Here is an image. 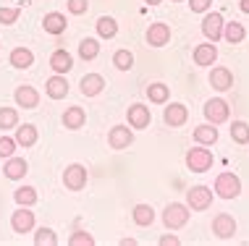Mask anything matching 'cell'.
I'll return each instance as SVG.
<instances>
[{
    "mask_svg": "<svg viewBox=\"0 0 249 246\" xmlns=\"http://www.w3.org/2000/svg\"><path fill=\"white\" fill-rule=\"evenodd\" d=\"M63 126L69 131H79L82 126L87 123V113H84V108H79V105H73V108H66V113H63Z\"/></svg>",
    "mask_w": 249,
    "mask_h": 246,
    "instance_id": "obj_19",
    "label": "cell"
},
{
    "mask_svg": "<svg viewBox=\"0 0 249 246\" xmlns=\"http://www.w3.org/2000/svg\"><path fill=\"white\" fill-rule=\"evenodd\" d=\"M26 170H29V165H26L24 157H16L11 155L8 160H5V168H3V176L11 178V181H21V178L26 176Z\"/></svg>",
    "mask_w": 249,
    "mask_h": 246,
    "instance_id": "obj_15",
    "label": "cell"
},
{
    "mask_svg": "<svg viewBox=\"0 0 249 246\" xmlns=\"http://www.w3.org/2000/svg\"><path fill=\"white\" fill-rule=\"evenodd\" d=\"M144 3H147V5H160L163 0H144Z\"/></svg>",
    "mask_w": 249,
    "mask_h": 246,
    "instance_id": "obj_43",
    "label": "cell"
},
{
    "mask_svg": "<svg viewBox=\"0 0 249 246\" xmlns=\"http://www.w3.org/2000/svg\"><path fill=\"white\" fill-rule=\"evenodd\" d=\"M173 3H181V0H173Z\"/></svg>",
    "mask_w": 249,
    "mask_h": 246,
    "instance_id": "obj_44",
    "label": "cell"
},
{
    "mask_svg": "<svg viewBox=\"0 0 249 246\" xmlns=\"http://www.w3.org/2000/svg\"><path fill=\"white\" fill-rule=\"evenodd\" d=\"M163 223H165L168 230L184 228V225L189 223V207H186V204H181V202H171L163 210Z\"/></svg>",
    "mask_w": 249,
    "mask_h": 246,
    "instance_id": "obj_2",
    "label": "cell"
},
{
    "mask_svg": "<svg viewBox=\"0 0 249 246\" xmlns=\"http://www.w3.org/2000/svg\"><path fill=\"white\" fill-rule=\"evenodd\" d=\"M11 228H13V233H21V236L32 233V230H35V212L29 207H18L11 215Z\"/></svg>",
    "mask_w": 249,
    "mask_h": 246,
    "instance_id": "obj_9",
    "label": "cell"
},
{
    "mask_svg": "<svg viewBox=\"0 0 249 246\" xmlns=\"http://www.w3.org/2000/svg\"><path fill=\"white\" fill-rule=\"evenodd\" d=\"M218 61V48L215 42H205V45H197L194 48V63L197 66H213Z\"/></svg>",
    "mask_w": 249,
    "mask_h": 246,
    "instance_id": "obj_21",
    "label": "cell"
},
{
    "mask_svg": "<svg viewBox=\"0 0 249 246\" xmlns=\"http://www.w3.org/2000/svg\"><path fill=\"white\" fill-rule=\"evenodd\" d=\"M239 8L244 11V13H249V0H241V3H239Z\"/></svg>",
    "mask_w": 249,
    "mask_h": 246,
    "instance_id": "obj_42",
    "label": "cell"
},
{
    "mask_svg": "<svg viewBox=\"0 0 249 246\" xmlns=\"http://www.w3.org/2000/svg\"><path fill=\"white\" fill-rule=\"evenodd\" d=\"M158 244H160V246H168V244H173V246H176V244H178V236H163Z\"/></svg>",
    "mask_w": 249,
    "mask_h": 246,
    "instance_id": "obj_41",
    "label": "cell"
},
{
    "mask_svg": "<svg viewBox=\"0 0 249 246\" xmlns=\"http://www.w3.org/2000/svg\"><path fill=\"white\" fill-rule=\"evenodd\" d=\"M18 123V110L16 108H0V131L16 129Z\"/></svg>",
    "mask_w": 249,
    "mask_h": 246,
    "instance_id": "obj_33",
    "label": "cell"
},
{
    "mask_svg": "<svg viewBox=\"0 0 249 246\" xmlns=\"http://www.w3.org/2000/svg\"><path fill=\"white\" fill-rule=\"evenodd\" d=\"M113 66H116L118 71H131L134 55H131L129 50H116V52H113Z\"/></svg>",
    "mask_w": 249,
    "mask_h": 246,
    "instance_id": "obj_34",
    "label": "cell"
},
{
    "mask_svg": "<svg viewBox=\"0 0 249 246\" xmlns=\"http://www.w3.org/2000/svg\"><path fill=\"white\" fill-rule=\"evenodd\" d=\"M126 118H129V126L131 129H147V126L152 123V113L150 108H144V105H131L129 110H126Z\"/></svg>",
    "mask_w": 249,
    "mask_h": 246,
    "instance_id": "obj_14",
    "label": "cell"
},
{
    "mask_svg": "<svg viewBox=\"0 0 249 246\" xmlns=\"http://www.w3.org/2000/svg\"><path fill=\"white\" fill-rule=\"evenodd\" d=\"M231 139H233L236 144H249V123L233 121V123H231Z\"/></svg>",
    "mask_w": 249,
    "mask_h": 246,
    "instance_id": "obj_32",
    "label": "cell"
},
{
    "mask_svg": "<svg viewBox=\"0 0 249 246\" xmlns=\"http://www.w3.org/2000/svg\"><path fill=\"white\" fill-rule=\"evenodd\" d=\"M97 34L103 37V39H113L118 34V24H116V18L113 16H100L97 18Z\"/></svg>",
    "mask_w": 249,
    "mask_h": 246,
    "instance_id": "obj_30",
    "label": "cell"
},
{
    "mask_svg": "<svg viewBox=\"0 0 249 246\" xmlns=\"http://www.w3.org/2000/svg\"><path fill=\"white\" fill-rule=\"evenodd\" d=\"M16 139L13 136H0V157H3V160H8L11 155H16Z\"/></svg>",
    "mask_w": 249,
    "mask_h": 246,
    "instance_id": "obj_37",
    "label": "cell"
},
{
    "mask_svg": "<svg viewBox=\"0 0 249 246\" xmlns=\"http://www.w3.org/2000/svg\"><path fill=\"white\" fill-rule=\"evenodd\" d=\"M35 244L37 246H55L58 244V236H55V230L53 228H37V233H35Z\"/></svg>",
    "mask_w": 249,
    "mask_h": 246,
    "instance_id": "obj_35",
    "label": "cell"
},
{
    "mask_svg": "<svg viewBox=\"0 0 249 246\" xmlns=\"http://www.w3.org/2000/svg\"><path fill=\"white\" fill-rule=\"evenodd\" d=\"M223 16L215 11H207L202 18V34L207 37V42H220L223 39Z\"/></svg>",
    "mask_w": 249,
    "mask_h": 246,
    "instance_id": "obj_5",
    "label": "cell"
},
{
    "mask_svg": "<svg viewBox=\"0 0 249 246\" xmlns=\"http://www.w3.org/2000/svg\"><path fill=\"white\" fill-rule=\"evenodd\" d=\"M163 121H165V126H171V129H178V126H184L189 121V110L181 102H171L163 113Z\"/></svg>",
    "mask_w": 249,
    "mask_h": 246,
    "instance_id": "obj_13",
    "label": "cell"
},
{
    "mask_svg": "<svg viewBox=\"0 0 249 246\" xmlns=\"http://www.w3.org/2000/svg\"><path fill=\"white\" fill-rule=\"evenodd\" d=\"M66 8H69V13H73V16H82V13L89 11V0H69Z\"/></svg>",
    "mask_w": 249,
    "mask_h": 246,
    "instance_id": "obj_39",
    "label": "cell"
},
{
    "mask_svg": "<svg viewBox=\"0 0 249 246\" xmlns=\"http://www.w3.org/2000/svg\"><path fill=\"white\" fill-rule=\"evenodd\" d=\"M100 55V42L95 37H87L79 42V58H84V61H95Z\"/></svg>",
    "mask_w": 249,
    "mask_h": 246,
    "instance_id": "obj_31",
    "label": "cell"
},
{
    "mask_svg": "<svg viewBox=\"0 0 249 246\" xmlns=\"http://www.w3.org/2000/svg\"><path fill=\"white\" fill-rule=\"evenodd\" d=\"M215 194L220 199H236L241 194V181L236 173H220L215 178Z\"/></svg>",
    "mask_w": 249,
    "mask_h": 246,
    "instance_id": "obj_3",
    "label": "cell"
},
{
    "mask_svg": "<svg viewBox=\"0 0 249 246\" xmlns=\"http://www.w3.org/2000/svg\"><path fill=\"white\" fill-rule=\"evenodd\" d=\"M213 233L218 238H233V236H236V220H233L228 212L215 215L213 217Z\"/></svg>",
    "mask_w": 249,
    "mask_h": 246,
    "instance_id": "obj_12",
    "label": "cell"
},
{
    "mask_svg": "<svg viewBox=\"0 0 249 246\" xmlns=\"http://www.w3.org/2000/svg\"><path fill=\"white\" fill-rule=\"evenodd\" d=\"M213 204V189H207V186H192L189 191H186V207L194 210V212H202L207 210Z\"/></svg>",
    "mask_w": 249,
    "mask_h": 246,
    "instance_id": "obj_6",
    "label": "cell"
},
{
    "mask_svg": "<svg viewBox=\"0 0 249 246\" xmlns=\"http://www.w3.org/2000/svg\"><path fill=\"white\" fill-rule=\"evenodd\" d=\"M147 97H150V102L155 105H165L168 102V97H171V86H165V84H150L147 86Z\"/></svg>",
    "mask_w": 249,
    "mask_h": 246,
    "instance_id": "obj_29",
    "label": "cell"
},
{
    "mask_svg": "<svg viewBox=\"0 0 249 246\" xmlns=\"http://www.w3.org/2000/svg\"><path fill=\"white\" fill-rule=\"evenodd\" d=\"M210 86H213V89H218V92L231 89V86H233V74L226 68V66H218V68L210 71Z\"/></svg>",
    "mask_w": 249,
    "mask_h": 246,
    "instance_id": "obj_18",
    "label": "cell"
},
{
    "mask_svg": "<svg viewBox=\"0 0 249 246\" xmlns=\"http://www.w3.org/2000/svg\"><path fill=\"white\" fill-rule=\"evenodd\" d=\"M16 144L18 147H35L37 144V139H39V131H37V126H32V123H24V126H18L16 129Z\"/></svg>",
    "mask_w": 249,
    "mask_h": 246,
    "instance_id": "obj_22",
    "label": "cell"
},
{
    "mask_svg": "<svg viewBox=\"0 0 249 246\" xmlns=\"http://www.w3.org/2000/svg\"><path fill=\"white\" fill-rule=\"evenodd\" d=\"M202 113H205L207 123L220 126V123H226V121H228V102H226L223 97H213V99H207V102H205Z\"/></svg>",
    "mask_w": 249,
    "mask_h": 246,
    "instance_id": "obj_4",
    "label": "cell"
},
{
    "mask_svg": "<svg viewBox=\"0 0 249 246\" xmlns=\"http://www.w3.org/2000/svg\"><path fill=\"white\" fill-rule=\"evenodd\" d=\"M107 144H110V149H129L134 144V131L131 126H113L110 131H107Z\"/></svg>",
    "mask_w": 249,
    "mask_h": 246,
    "instance_id": "obj_8",
    "label": "cell"
},
{
    "mask_svg": "<svg viewBox=\"0 0 249 246\" xmlns=\"http://www.w3.org/2000/svg\"><path fill=\"white\" fill-rule=\"evenodd\" d=\"M42 26H45V32L48 34H63L66 32V26H69V21H66V16L63 13H58V11H53V13H45V18H42Z\"/></svg>",
    "mask_w": 249,
    "mask_h": 246,
    "instance_id": "obj_23",
    "label": "cell"
},
{
    "mask_svg": "<svg viewBox=\"0 0 249 246\" xmlns=\"http://www.w3.org/2000/svg\"><path fill=\"white\" fill-rule=\"evenodd\" d=\"M213 5V0H189V8L192 13H207Z\"/></svg>",
    "mask_w": 249,
    "mask_h": 246,
    "instance_id": "obj_40",
    "label": "cell"
},
{
    "mask_svg": "<svg viewBox=\"0 0 249 246\" xmlns=\"http://www.w3.org/2000/svg\"><path fill=\"white\" fill-rule=\"evenodd\" d=\"M69 244L71 246H92L95 238H92V233H87V230H76V233H71Z\"/></svg>",
    "mask_w": 249,
    "mask_h": 246,
    "instance_id": "obj_38",
    "label": "cell"
},
{
    "mask_svg": "<svg viewBox=\"0 0 249 246\" xmlns=\"http://www.w3.org/2000/svg\"><path fill=\"white\" fill-rule=\"evenodd\" d=\"M79 89H82L84 97H97L100 92L105 89V79L100 74H87V76H82V82H79Z\"/></svg>",
    "mask_w": 249,
    "mask_h": 246,
    "instance_id": "obj_17",
    "label": "cell"
},
{
    "mask_svg": "<svg viewBox=\"0 0 249 246\" xmlns=\"http://www.w3.org/2000/svg\"><path fill=\"white\" fill-rule=\"evenodd\" d=\"M13 99H16L18 108L35 110L39 105V92L35 89V86H29V84H21V86H16V92H13Z\"/></svg>",
    "mask_w": 249,
    "mask_h": 246,
    "instance_id": "obj_10",
    "label": "cell"
},
{
    "mask_svg": "<svg viewBox=\"0 0 249 246\" xmlns=\"http://www.w3.org/2000/svg\"><path fill=\"white\" fill-rule=\"evenodd\" d=\"M45 95H48L50 99H63L66 95H69V82H66L63 74H55L48 79V84H45Z\"/></svg>",
    "mask_w": 249,
    "mask_h": 246,
    "instance_id": "obj_16",
    "label": "cell"
},
{
    "mask_svg": "<svg viewBox=\"0 0 249 246\" xmlns=\"http://www.w3.org/2000/svg\"><path fill=\"white\" fill-rule=\"evenodd\" d=\"M0 48H3V42H0Z\"/></svg>",
    "mask_w": 249,
    "mask_h": 246,
    "instance_id": "obj_45",
    "label": "cell"
},
{
    "mask_svg": "<svg viewBox=\"0 0 249 246\" xmlns=\"http://www.w3.org/2000/svg\"><path fill=\"white\" fill-rule=\"evenodd\" d=\"M244 37H247L244 24H239V21L223 24V39H226L228 45H239V42H244Z\"/></svg>",
    "mask_w": 249,
    "mask_h": 246,
    "instance_id": "obj_27",
    "label": "cell"
},
{
    "mask_svg": "<svg viewBox=\"0 0 249 246\" xmlns=\"http://www.w3.org/2000/svg\"><path fill=\"white\" fill-rule=\"evenodd\" d=\"M50 68L55 71V74H63L66 76L73 68V55H71L69 50H55L50 55Z\"/></svg>",
    "mask_w": 249,
    "mask_h": 246,
    "instance_id": "obj_20",
    "label": "cell"
},
{
    "mask_svg": "<svg viewBox=\"0 0 249 246\" xmlns=\"http://www.w3.org/2000/svg\"><path fill=\"white\" fill-rule=\"evenodd\" d=\"M63 186L69 191H82L87 186V168L79 163H71L69 168L63 170Z\"/></svg>",
    "mask_w": 249,
    "mask_h": 246,
    "instance_id": "obj_7",
    "label": "cell"
},
{
    "mask_svg": "<svg viewBox=\"0 0 249 246\" xmlns=\"http://www.w3.org/2000/svg\"><path fill=\"white\" fill-rule=\"evenodd\" d=\"M168 42H171V26L163 21L150 24V29H147V45L150 48H163Z\"/></svg>",
    "mask_w": 249,
    "mask_h": 246,
    "instance_id": "obj_11",
    "label": "cell"
},
{
    "mask_svg": "<svg viewBox=\"0 0 249 246\" xmlns=\"http://www.w3.org/2000/svg\"><path fill=\"white\" fill-rule=\"evenodd\" d=\"M13 199H16L18 207H35L37 204V189L35 186H18L16 191H13Z\"/></svg>",
    "mask_w": 249,
    "mask_h": 246,
    "instance_id": "obj_26",
    "label": "cell"
},
{
    "mask_svg": "<svg viewBox=\"0 0 249 246\" xmlns=\"http://www.w3.org/2000/svg\"><path fill=\"white\" fill-rule=\"evenodd\" d=\"M8 63L13 66V68H29L32 63H35V52H32L29 48H13L11 55H8Z\"/></svg>",
    "mask_w": 249,
    "mask_h": 246,
    "instance_id": "obj_24",
    "label": "cell"
},
{
    "mask_svg": "<svg viewBox=\"0 0 249 246\" xmlns=\"http://www.w3.org/2000/svg\"><path fill=\"white\" fill-rule=\"evenodd\" d=\"M18 16H21V8H11V5H0V24L3 26H11L18 21Z\"/></svg>",
    "mask_w": 249,
    "mask_h": 246,
    "instance_id": "obj_36",
    "label": "cell"
},
{
    "mask_svg": "<svg viewBox=\"0 0 249 246\" xmlns=\"http://www.w3.org/2000/svg\"><path fill=\"white\" fill-rule=\"evenodd\" d=\"M215 163L213 152L205 149V144H197V147H192L189 152H186V168H189L192 173H205L210 170Z\"/></svg>",
    "mask_w": 249,
    "mask_h": 246,
    "instance_id": "obj_1",
    "label": "cell"
},
{
    "mask_svg": "<svg viewBox=\"0 0 249 246\" xmlns=\"http://www.w3.org/2000/svg\"><path fill=\"white\" fill-rule=\"evenodd\" d=\"M131 217H134V223H137L139 228H147V225L155 223V210L150 207V204H137L134 212H131Z\"/></svg>",
    "mask_w": 249,
    "mask_h": 246,
    "instance_id": "obj_28",
    "label": "cell"
},
{
    "mask_svg": "<svg viewBox=\"0 0 249 246\" xmlns=\"http://www.w3.org/2000/svg\"><path fill=\"white\" fill-rule=\"evenodd\" d=\"M218 129H215V126L213 123H202V126H197V129H194V142H197V144H205V147H207V144H215V142H218Z\"/></svg>",
    "mask_w": 249,
    "mask_h": 246,
    "instance_id": "obj_25",
    "label": "cell"
}]
</instances>
